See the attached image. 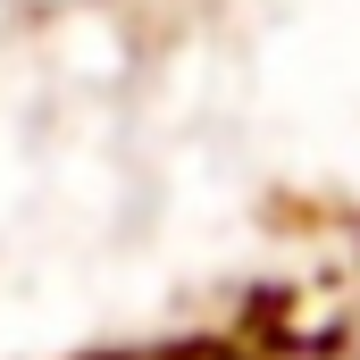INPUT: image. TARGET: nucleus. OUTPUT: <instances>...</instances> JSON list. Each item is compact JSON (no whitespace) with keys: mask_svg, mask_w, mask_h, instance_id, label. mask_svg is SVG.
<instances>
[{"mask_svg":"<svg viewBox=\"0 0 360 360\" xmlns=\"http://www.w3.org/2000/svg\"><path fill=\"white\" fill-rule=\"evenodd\" d=\"M235 360H352L344 344H260V352H235Z\"/></svg>","mask_w":360,"mask_h":360,"instance_id":"f257e3e1","label":"nucleus"},{"mask_svg":"<svg viewBox=\"0 0 360 360\" xmlns=\"http://www.w3.org/2000/svg\"><path fill=\"white\" fill-rule=\"evenodd\" d=\"M344 352H352V360H360V327H352V335H344Z\"/></svg>","mask_w":360,"mask_h":360,"instance_id":"f03ea898","label":"nucleus"}]
</instances>
